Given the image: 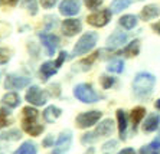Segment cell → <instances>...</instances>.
<instances>
[{
  "label": "cell",
  "mask_w": 160,
  "mask_h": 154,
  "mask_svg": "<svg viewBox=\"0 0 160 154\" xmlns=\"http://www.w3.org/2000/svg\"><path fill=\"white\" fill-rule=\"evenodd\" d=\"M154 84H156L154 75H152L149 72H140L134 78L133 89L136 92V95H138V97H147V95L152 94Z\"/></svg>",
  "instance_id": "2"
},
{
  "label": "cell",
  "mask_w": 160,
  "mask_h": 154,
  "mask_svg": "<svg viewBox=\"0 0 160 154\" xmlns=\"http://www.w3.org/2000/svg\"><path fill=\"white\" fill-rule=\"evenodd\" d=\"M26 101L32 105L41 107L46 104V94L39 87H30L26 92Z\"/></svg>",
  "instance_id": "7"
},
{
  "label": "cell",
  "mask_w": 160,
  "mask_h": 154,
  "mask_svg": "<svg viewBox=\"0 0 160 154\" xmlns=\"http://www.w3.org/2000/svg\"><path fill=\"white\" fill-rule=\"evenodd\" d=\"M111 16H112V12L110 9H102V10L89 15L87 17V22L94 27H102L111 20Z\"/></svg>",
  "instance_id": "5"
},
{
  "label": "cell",
  "mask_w": 160,
  "mask_h": 154,
  "mask_svg": "<svg viewBox=\"0 0 160 154\" xmlns=\"http://www.w3.org/2000/svg\"><path fill=\"white\" fill-rule=\"evenodd\" d=\"M160 15V7L156 6V4H149V6H146L143 7L142 13H140V17L143 20H150V19H154L157 16Z\"/></svg>",
  "instance_id": "16"
},
{
  "label": "cell",
  "mask_w": 160,
  "mask_h": 154,
  "mask_svg": "<svg viewBox=\"0 0 160 154\" xmlns=\"http://www.w3.org/2000/svg\"><path fill=\"white\" fill-rule=\"evenodd\" d=\"M120 25L126 29H133L137 25V16L134 15H124L123 17H120Z\"/></svg>",
  "instance_id": "24"
},
{
  "label": "cell",
  "mask_w": 160,
  "mask_h": 154,
  "mask_svg": "<svg viewBox=\"0 0 160 154\" xmlns=\"http://www.w3.org/2000/svg\"><path fill=\"white\" fill-rule=\"evenodd\" d=\"M61 114H62L61 108H58V107H55V105H51L43 111V118L46 123H53V121H56L59 118Z\"/></svg>",
  "instance_id": "17"
},
{
  "label": "cell",
  "mask_w": 160,
  "mask_h": 154,
  "mask_svg": "<svg viewBox=\"0 0 160 154\" xmlns=\"http://www.w3.org/2000/svg\"><path fill=\"white\" fill-rule=\"evenodd\" d=\"M117 120H118V132H120V138H124L126 134V128H127V115L123 109L117 111Z\"/></svg>",
  "instance_id": "21"
},
{
  "label": "cell",
  "mask_w": 160,
  "mask_h": 154,
  "mask_svg": "<svg viewBox=\"0 0 160 154\" xmlns=\"http://www.w3.org/2000/svg\"><path fill=\"white\" fill-rule=\"evenodd\" d=\"M58 3V0H41V4L43 9H51Z\"/></svg>",
  "instance_id": "37"
},
{
  "label": "cell",
  "mask_w": 160,
  "mask_h": 154,
  "mask_svg": "<svg viewBox=\"0 0 160 154\" xmlns=\"http://www.w3.org/2000/svg\"><path fill=\"white\" fill-rule=\"evenodd\" d=\"M74 95L81 102H85V104H94V102H97L100 99L98 94L88 84H79V85H77L74 88Z\"/></svg>",
  "instance_id": "4"
},
{
  "label": "cell",
  "mask_w": 160,
  "mask_h": 154,
  "mask_svg": "<svg viewBox=\"0 0 160 154\" xmlns=\"http://www.w3.org/2000/svg\"><path fill=\"white\" fill-rule=\"evenodd\" d=\"M39 38H41L48 55H53L58 46H59V38L53 33H39Z\"/></svg>",
  "instance_id": "8"
},
{
  "label": "cell",
  "mask_w": 160,
  "mask_h": 154,
  "mask_svg": "<svg viewBox=\"0 0 160 154\" xmlns=\"http://www.w3.org/2000/svg\"><path fill=\"white\" fill-rule=\"evenodd\" d=\"M19 0H0L2 6H16Z\"/></svg>",
  "instance_id": "39"
},
{
  "label": "cell",
  "mask_w": 160,
  "mask_h": 154,
  "mask_svg": "<svg viewBox=\"0 0 160 154\" xmlns=\"http://www.w3.org/2000/svg\"><path fill=\"white\" fill-rule=\"evenodd\" d=\"M112 130H114V123H112V120L107 118V120H104L102 123L98 124V127L95 128L94 132H95L97 137H107V135H111Z\"/></svg>",
  "instance_id": "14"
},
{
  "label": "cell",
  "mask_w": 160,
  "mask_h": 154,
  "mask_svg": "<svg viewBox=\"0 0 160 154\" xmlns=\"http://www.w3.org/2000/svg\"><path fill=\"white\" fill-rule=\"evenodd\" d=\"M154 105H156V108H157V109H160V99H157V102L154 104Z\"/></svg>",
  "instance_id": "44"
},
{
  "label": "cell",
  "mask_w": 160,
  "mask_h": 154,
  "mask_svg": "<svg viewBox=\"0 0 160 154\" xmlns=\"http://www.w3.org/2000/svg\"><path fill=\"white\" fill-rule=\"evenodd\" d=\"M38 115H39L38 109L32 108V107H25L22 109V128L33 137L39 135L43 131V125L36 121Z\"/></svg>",
  "instance_id": "1"
},
{
  "label": "cell",
  "mask_w": 160,
  "mask_h": 154,
  "mask_svg": "<svg viewBox=\"0 0 160 154\" xmlns=\"http://www.w3.org/2000/svg\"><path fill=\"white\" fill-rule=\"evenodd\" d=\"M144 115H146V109L143 108V107H137V108H134L133 111H131L130 118H131V121H133V128H134V131L137 130V125L140 124V121L144 118Z\"/></svg>",
  "instance_id": "19"
},
{
  "label": "cell",
  "mask_w": 160,
  "mask_h": 154,
  "mask_svg": "<svg viewBox=\"0 0 160 154\" xmlns=\"http://www.w3.org/2000/svg\"><path fill=\"white\" fill-rule=\"evenodd\" d=\"M138 52H140V42H138L137 39L133 41V42H130V43H128V45L124 48V51H123V53L126 55V56H128V58L137 56Z\"/></svg>",
  "instance_id": "22"
},
{
  "label": "cell",
  "mask_w": 160,
  "mask_h": 154,
  "mask_svg": "<svg viewBox=\"0 0 160 154\" xmlns=\"http://www.w3.org/2000/svg\"><path fill=\"white\" fill-rule=\"evenodd\" d=\"M153 146H154V147H157V148H160V135H159V137H157V138L156 140H154V141H153Z\"/></svg>",
  "instance_id": "43"
},
{
  "label": "cell",
  "mask_w": 160,
  "mask_h": 154,
  "mask_svg": "<svg viewBox=\"0 0 160 154\" xmlns=\"http://www.w3.org/2000/svg\"><path fill=\"white\" fill-rule=\"evenodd\" d=\"M20 137H22V134H20L19 130H10V131H8V132H2V134H0V138L2 140H10V141H16V140H19Z\"/></svg>",
  "instance_id": "28"
},
{
  "label": "cell",
  "mask_w": 160,
  "mask_h": 154,
  "mask_svg": "<svg viewBox=\"0 0 160 154\" xmlns=\"http://www.w3.org/2000/svg\"><path fill=\"white\" fill-rule=\"evenodd\" d=\"M160 124V117L157 114H152L146 118L144 124H143V131L144 132H152V131H156L157 127Z\"/></svg>",
  "instance_id": "15"
},
{
  "label": "cell",
  "mask_w": 160,
  "mask_h": 154,
  "mask_svg": "<svg viewBox=\"0 0 160 154\" xmlns=\"http://www.w3.org/2000/svg\"><path fill=\"white\" fill-rule=\"evenodd\" d=\"M67 58H68V53L65 52V51L59 52V56H58V59L55 60V66H56V68H59L61 65L63 64V60H67Z\"/></svg>",
  "instance_id": "36"
},
{
  "label": "cell",
  "mask_w": 160,
  "mask_h": 154,
  "mask_svg": "<svg viewBox=\"0 0 160 154\" xmlns=\"http://www.w3.org/2000/svg\"><path fill=\"white\" fill-rule=\"evenodd\" d=\"M36 153H38L36 146H35L33 143H30V141H25V143L15 151V154H36Z\"/></svg>",
  "instance_id": "26"
},
{
  "label": "cell",
  "mask_w": 160,
  "mask_h": 154,
  "mask_svg": "<svg viewBox=\"0 0 160 154\" xmlns=\"http://www.w3.org/2000/svg\"><path fill=\"white\" fill-rule=\"evenodd\" d=\"M130 4H131L130 0H112L111 6H110V10H111L112 13H120L121 10L128 7Z\"/></svg>",
  "instance_id": "25"
},
{
  "label": "cell",
  "mask_w": 160,
  "mask_h": 154,
  "mask_svg": "<svg viewBox=\"0 0 160 154\" xmlns=\"http://www.w3.org/2000/svg\"><path fill=\"white\" fill-rule=\"evenodd\" d=\"M152 29L156 30L157 33H160V20H159L157 23H154V25H152Z\"/></svg>",
  "instance_id": "42"
},
{
  "label": "cell",
  "mask_w": 160,
  "mask_h": 154,
  "mask_svg": "<svg viewBox=\"0 0 160 154\" xmlns=\"http://www.w3.org/2000/svg\"><path fill=\"white\" fill-rule=\"evenodd\" d=\"M97 41H98L97 33H94V32L84 33L81 38L78 39V42L75 43L74 49H72L71 56H79V55H85V53H88L89 51L95 46Z\"/></svg>",
  "instance_id": "3"
},
{
  "label": "cell",
  "mask_w": 160,
  "mask_h": 154,
  "mask_svg": "<svg viewBox=\"0 0 160 154\" xmlns=\"http://www.w3.org/2000/svg\"><path fill=\"white\" fill-rule=\"evenodd\" d=\"M98 55H100V51H97V52H94L92 55H89V58H85V59L79 60V62H78L77 65H74V68H72V69H74V71H77V69H78L79 66H82V65H85V71H87V69H89V68H91V65H92L94 62H95V59L98 58Z\"/></svg>",
  "instance_id": "23"
},
{
  "label": "cell",
  "mask_w": 160,
  "mask_h": 154,
  "mask_svg": "<svg viewBox=\"0 0 160 154\" xmlns=\"http://www.w3.org/2000/svg\"><path fill=\"white\" fill-rule=\"evenodd\" d=\"M131 3H136V2H143V0H130Z\"/></svg>",
  "instance_id": "45"
},
{
  "label": "cell",
  "mask_w": 160,
  "mask_h": 154,
  "mask_svg": "<svg viewBox=\"0 0 160 154\" xmlns=\"http://www.w3.org/2000/svg\"><path fill=\"white\" fill-rule=\"evenodd\" d=\"M56 69H58V68L55 66V62H45V64L41 66L42 81H48V79L51 78L52 75H55Z\"/></svg>",
  "instance_id": "18"
},
{
  "label": "cell",
  "mask_w": 160,
  "mask_h": 154,
  "mask_svg": "<svg viewBox=\"0 0 160 154\" xmlns=\"http://www.w3.org/2000/svg\"><path fill=\"white\" fill-rule=\"evenodd\" d=\"M42 146L43 147H53V135H48V137L42 141Z\"/></svg>",
  "instance_id": "38"
},
{
  "label": "cell",
  "mask_w": 160,
  "mask_h": 154,
  "mask_svg": "<svg viewBox=\"0 0 160 154\" xmlns=\"http://www.w3.org/2000/svg\"><path fill=\"white\" fill-rule=\"evenodd\" d=\"M30 84V79L26 76H19V75H8L6 78V82H4V87L8 89H22V88L28 87Z\"/></svg>",
  "instance_id": "9"
},
{
  "label": "cell",
  "mask_w": 160,
  "mask_h": 154,
  "mask_svg": "<svg viewBox=\"0 0 160 154\" xmlns=\"http://www.w3.org/2000/svg\"><path fill=\"white\" fill-rule=\"evenodd\" d=\"M116 82V79L112 78V76H107V75H102L101 76V85L104 89H108V88H111Z\"/></svg>",
  "instance_id": "30"
},
{
  "label": "cell",
  "mask_w": 160,
  "mask_h": 154,
  "mask_svg": "<svg viewBox=\"0 0 160 154\" xmlns=\"http://www.w3.org/2000/svg\"><path fill=\"white\" fill-rule=\"evenodd\" d=\"M160 148L154 147L153 144H149V146H144L140 148V154H159Z\"/></svg>",
  "instance_id": "31"
},
{
  "label": "cell",
  "mask_w": 160,
  "mask_h": 154,
  "mask_svg": "<svg viewBox=\"0 0 160 154\" xmlns=\"http://www.w3.org/2000/svg\"><path fill=\"white\" fill-rule=\"evenodd\" d=\"M9 114L8 111L4 108H0V128L6 127V125H9Z\"/></svg>",
  "instance_id": "32"
},
{
  "label": "cell",
  "mask_w": 160,
  "mask_h": 154,
  "mask_svg": "<svg viewBox=\"0 0 160 154\" xmlns=\"http://www.w3.org/2000/svg\"><path fill=\"white\" fill-rule=\"evenodd\" d=\"M97 140V135H95V132H88V134H84L81 138V143L82 144H88V143H92V141H95Z\"/></svg>",
  "instance_id": "34"
},
{
  "label": "cell",
  "mask_w": 160,
  "mask_h": 154,
  "mask_svg": "<svg viewBox=\"0 0 160 154\" xmlns=\"http://www.w3.org/2000/svg\"><path fill=\"white\" fill-rule=\"evenodd\" d=\"M116 144H117V141H110V143H107V144H104V150H110V148H114L116 147Z\"/></svg>",
  "instance_id": "40"
},
{
  "label": "cell",
  "mask_w": 160,
  "mask_h": 154,
  "mask_svg": "<svg viewBox=\"0 0 160 154\" xmlns=\"http://www.w3.org/2000/svg\"><path fill=\"white\" fill-rule=\"evenodd\" d=\"M9 59H10V52H9L8 49L0 48V65L9 62Z\"/></svg>",
  "instance_id": "33"
},
{
  "label": "cell",
  "mask_w": 160,
  "mask_h": 154,
  "mask_svg": "<svg viewBox=\"0 0 160 154\" xmlns=\"http://www.w3.org/2000/svg\"><path fill=\"white\" fill-rule=\"evenodd\" d=\"M71 141H72V135L71 131H67V132H62L59 135V138L56 141V146H55V151L53 154H65L69 147H71Z\"/></svg>",
  "instance_id": "11"
},
{
  "label": "cell",
  "mask_w": 160,
  "mask_h": 154,
  "mask_svg": "<svg viewBox=\"0 0 160 154\" xmlns=\"http://www.w3.org/2000/svg\"><path fill=\"white\" fill-rule=\"evenodd\" d=\"M2 102H3L4 105L10 107V108H16L20 104V97L16 92H8V94L2 98Z\"/></svg>",
  "instance_id": "20"
},
{
  "label": "cell",
  "mask_w": 160,
  "mask_h": 154,
  "mask_svg": "<svg viewBox=\"0 0 160 154\" xmlns=\"http://www.w3.org/2000/svg\"><path fill=\"white\" fill-rule=\"evenodd\" d=\"M82 29V25L78 19H67L62 22V33L65 36H75Z\"/></svg>",
  "instance_id": "12"
},
{
  "label": "cell",
  "mask_w": 160,
  "mask_h": 154,
  "mask_svg": "<svg viewBox=\"0 0 160 154\" xmlns=\"http://www.w3.org/2000/svg\"><path fill=\"white\" fill-rule=\"evenodd\" d=\"M124 69V62L121 59H116V60H111L107 66V71L108 72H112V74H121Z\"/></svg>",
  "instance_id": "27"
},
{
  "label": "cell",
  "mask_w": 160,
  "mask_h": 154,
  "mask_svg": "<svg viewBox=\"0 0 160 154\" xmlns=\"http://www.w3.org/2000/svg\"><path fill=\"white\" fill-rule=\"evenodd\" d=\"M87 4V7L91 9V10H94V9L100 7L101 4H102V0H84Z\"/></svg>",
  "instance_id": "35"
},
{
  "label": "cell",
  "mask_w": 160,
  "mask_h": 154,
  "mask_svg": "<svg viewBox=\"0 0 160 154\" xmlns=\"http://www.w3.org/2000/svg\"><path fill=\"white\" fill-rule=\"evenodd\" d=\"M118 154H136V151H134L133 148H124V150H121Z\"/></svg>",
  "instance_id": "41"
},
{
  "label": "cell",
  "mask_w": 160,
  "mask_h": 154,
  "mask_svg": "<svg viewBox=\"0 0 160 154\" xmlns=\"http://www.w3.org/2000/svg\"><path fill=\"white\" fill-rule=\"evenodd\" d=\"M127 35L123 32H114L112 35H110L107 38V48L110 49H117L120 46H123V43H126Z\"/></svg>",
  "instance_id": "13"
},
{
  "label": "cell",
  "mask_w": 160,
  "mask_h": 154,
  "mask_svg": "<svg viewBox=\"0 0 160 154\" xmlns=\"http://www.w3.org/2000/svg\"><path fill=\"white\" fill-rule=\"evenodd\" d=\"M23 6H25V9L29 10V13L32 16H35L38 13V2L36 0H25V2H23Z\"/></svg>",
  "instance_id": "29"
},
{
  "label": "cell",
  "mask_w": 160,
  "mask_h": 154,
  "mask_svg": "<svg viewBox=\"0 0 160 154\" xmlns=\"http://www.w3.org/2000/svg\"><path fill=\"white\" fill-rule=\"evenodd\" d=\"M102 117L101 111H87V113H81L77 117V125L79 128H88L92 127L94 124H97V121Z\"/></svg>",
  "instance_id": "6"
},
{
  "label": "cell",
  "mask_w": 160,
  "mask_h": 154,
  "mask_svg": "<svg viewBox=\"0 0 160 154\" xmlns=\"http://www.w3.org/2000/svg\"><path fill=\"white\" fill-rule=\"evenodd\" d=\"M0 154H2V153H0Z\"/></svg>",
  "instance_id": "46"
},
{
  "label": "cell",
  "mask_w": 160,
  "mask_h": 154,
  "mask_svg": "<svg viewBox=\"0 0 160 154\" xmlns=\"http://www.w3.org/2000/svg\"><path fill=\"white\" fill-rule=\"evenodd\" d=\"M81 9L79 0H62L59 4V13L63 16H74Z\"/></svg>",
  "instance_id": "10"
}]
</instances>
